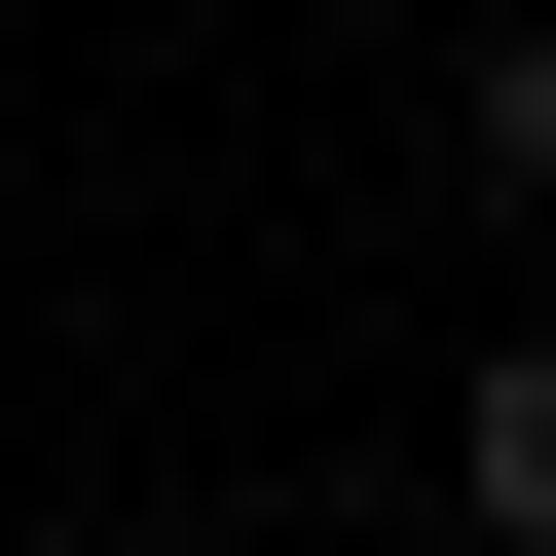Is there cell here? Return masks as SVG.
Segmentation results:
<instances>
[{
    "label": "cell",
    "instance_id": "1",
    "mask_svg": "<svg viewBox=\"0 0 556 556\" xmlns=\"http://www.w3.org/2000/svg\"><path fill=\"white\" fill-rule=\"evenodd\" d=\"M445 519H482V556H556V334H482V371H445Z\"/></svg>",
    "mask_w": 556,
    "mask_h": 556
},
{
    "label": "cell",
    "instance_id": "2",
    "mask_svg": "<svg viewBox=\"0 0 556 556\" xmlns=\"http://www.w3.org/2000/svg\"><path fill=\"white\" fill-rule=\"evenodd\" d=\"M482 186H519V223H556V38H482Z\"/></svg>",
    "mask_w": 556,
    "mask_h": 556
}]
</instances>
